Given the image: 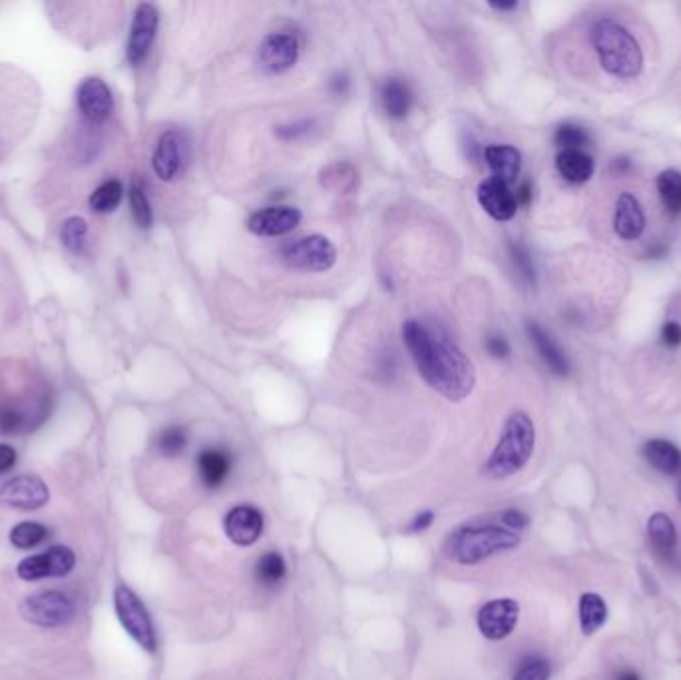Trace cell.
I'll list each match as a JSON object with an SVG mask.
<instances>
[{"instance_id":"6da1fadb","label":"cell","mask_w":681,"mask_h":680,"mask_svg":"<svg viewBox=\"0 0 681 680\" xmlns=\"http://www.w3.org/2000/svg\"><path fill=\"white\" fill-rule=\"evenodd\" d=\"M402 340L412 361L430 387L448 401L466 399L476 386V371L465 351L448 335L419 320L402 325Z\"/></svg>"},{"instance_id":"7a4b0ae2","label":"cell","mask_w":681,"mask_h":680,"mask_svg":"<svg viewBox=\"0 0 681 680\" xmlns=\"http://www.w3.org/2000/svg\"><path fill=\"white\" fill-rule=\"evenodd\" d=\"M592 44L602 69L613 79H634L644 66L640 42L613 18H600L592 28Z\"/></svg>"},{"instance_id":"3957f363","label":"cell","mask_w":681,"mask_h":680,"mask_svg":"<svg viewBox=\"0 0 681 680\" xmlns=\"http://www.w3.org/2000/svg\"><path fill=\"white\" fill-rule=\"evenodd\" d=\"M520 545V535L501 525L460 526L445 543V557L456 564H478Z\"/></svg>"},{"instance_id":"277c9868","label":"cell","mask_w":681,"mask_h":680,"mask_svg":"<svg viewBox=\"0 0 681 680\" xmlns=\"http://www.w3.org/2000/svg\"><path fill=\"white\" fill-rule=\"evenodd\" d=\"M536 443V429L532 419L524 411H514L506 419L502 435L498 439L492 455L483 469V473L491 479H508L522 471L530 461Z\"/></svg>"},{"instance_id":"5b68a950","label":"cell","mask_w":681,"mask_h":680,"mask_svg":"<svg viewBox=\"0 0 681 680\" xmlns=\"http://www.w3.org/2000/svg\"><path fill=\"white\" fill-rule=\"evenodd\" d=\"M114 609L122 629L133 638V643L146 653H156L158 637L150 612L142 599L126 585H118L114 591Z\"/></svg>"},{"instance_id":"8992f818","label":"cell","mask_w":681,"mask_h":680,"mask_svg":"<svg viewBox=\"0 0 681 680\" xmlns=\"http://www.w3.org/2000/svg\"><path fill=\"white\" fill-rule=\"evenodd\" d=\"M281 257L291 270L323 274L337 264V247L329 238L313 234L287 246Z\"/></svg>"},{"instance_id":"52a82bcc","label":"cell","mask_w":681,"mask_h":680,"mask_svg":"<svg viewBox=\"0 0 681 680\" xmlns=\"http://www.w3.org/2000/svg\"><path fill=\"white\" fill-rule=\"evenodd\" d=\"M21 612L34 627L60 629L74 619V602L60 591H42L26 597Z\"/></svg>"},{"instance_id":"ba28073f","label":"cell","mask_w":681,"mask_h":680,"mask_svg":"<svg viewBox=\"0 0 681 680\" xmlns=\"http://www.w3.org/2000/svg\"><path fill=\"white\" fill-rule=\"evenodd\" d=\"M76 564V554L66 545L46 549L44 553L31 554V557L18 563L16 574L23 581H42V579H60L70 574Z\"/></svg>"},{"instance_id":"9c48e42d","label":"cell","mask_w":681,"mask_h":680,"mask_svg":"<svg viewBox=\"0 0 681 680\" xmlns=\"http://www.w3.org/2000/svg\"><path fill=\"white\" fill-rule=\"evenodd\" d=\"M301 44L291 33H271L263 38L257 51V64L265 74H283L299 61Z\"/></svg>"},{"instance_id":"30bf717a","label":"cell","mask_w":681,"mask_h":680,"mask_svg":"<svg viewBox=\"0 0 681 680\" xmlns=\"http://www.w3.org/2000/svg\"><path fill=\"white\" fill-rule=\"evenodd\" d=\"M51 499L48 485L36 475H18L0 487V503L16 511H36Z\"/></svg>"},{"instance_id":"8fae6325","label":"cell","mask_w":681,"mask_h":680,"mask_svg":"<svg viewBox=\"0 0 681 680\" xmlns=\"http://www.w3.org/2000/svg\"><path fill=\"white\" fill-rule=\"evenodd\" d=\"M158 26H160V14L156 11V6L150 3H142L136 8V13H133L130 38L126 46L130 64L140 66L148 59L152 44L153 41H156Z\"/></svg>"},{"instance_id":"7c38bea8","label":"cell","mask_w":681,"mask_h":680,"mask_svg":"<svg viewBox=\"0 0 681 680\" xmlns=\"http://www.w3.org/2000/svg\"><path fill=\"white\" fill-rule=\"evenodd\" d=\"M518 617H520V607L514 599L491 601L478 610V630L488 640H502L512 635Z\"/></svg>"},{"instance_id":"4fadbf2b","label":"cell","mask_w":681,"mask_h":680,"mask_svg":"<svg viewBox=\"0 0 681 680\" xmlns=\"http://www.w3.org/2000/svg\"><path fill=\"white\" fill-rule=\"evenodd\" d=\"M301 222V210L293 206H271L247 218V229L262 238H277L293 232Z\"/></svg>"},{"instance_id":"5bb4252c","label":"cell","mask_w":681,"mask_h":680,"mask_svg":"<svg viewBox=\"0 0 681 680\" xmlns=\"http://www.w3.org/2000/svg\"><path fill=\"white\" fill-rule=\"evenodd\" d=\"M224 529L237 547H252L263 533V515L252 505H239L225 515Z\"/></svg>"},{"instance_id":"9a60e30c","label":"cell","mask_w":681,"mask_h":680,"mask_svg":"<svg viewBox=\"0 0 681 680\" xmlns=\"http://www.w3.org/2000/svg\"><path fill=\"white\" fill-rule=\"evenodd\" d=\"M76 104L90 124H102L110 118L114 98L106 82L100 79H86L76 92Z\"/></svg>"},{"instance_id":"2e32d148","label":"cell","mask_w":681,"mask_h":680,"mask_svg":"<svg viewBox=\"0 0 681 680\" xmlns=\"http://www.w3.org/2000/svg\"><path fill=\"white\" fill-rule=\"evenodd\" d=\"M478 204L484 212L498 222H508L516 214V196L504 182L488 178L478 186Z\"/></svg>"},{"instance_id":"e0dca14e","label":"cell","mask_w":681,"mask_h":680,"mask_svg":"<svg viewBox=\"0 0 681 680\" xmlns=\"http://www.w3.org/2000/svg\"><path fill=\"white\" fill-rule=\"evenodd\" d=\"M613 229L616 234L631 242L638 239L646 229V214L641 210V204L638 202L636 196L621 194L616 202V214H613Z\"/></svg>"},{"instance_id":"ac0fdd59","label":"cell","mask_w":681,"mask_h":680,"mask_svg":"<svg viewBox=\"0 0 681 680\" xmlns=\"http://www.w3.org/2000/svg\"><path fill=\"white\" fill-rule=\"evenodd\" d=\"M152 168L156 176L164 182L174 180L181 168V140L178 132L168 130L160 136L152 156Z\"/></svg>"},{"instance_id":"d6986e66","label":"cell","mask_w":681,"mask_h":680,"mask_svg":"<svg viewBox=\"0 0 681 680\" xmlns=\"http://www.w3.org/2000/svg\"><path fill=\"white\" fill-rule=\"evenodd\" d=\"M198 473L207 489L222 487L232 473V455L224 449L209 447L198 455Z\"/></svg>"},{"instance_id":"ffe728a7","label":"cell","mask_w":681,"mask_h":680,"mask_svg":"<svg viewBox=\"0 0 681 680\" xmlns=\"http://www.w3.org/2000/svg\"><path fill=\"white\" fill-rule=\"evenodd\" d=\"M526 333H529L532 346L536 348V351H538V356L544 359L548 369L556 373V376H568V371H570L568 358L564 356V351L560 349L558 343L550 338V333L546 331L542 325L534 321L526 323Z\"/></svg>"},{"instance_id":"44dd1931","label":"cell","mask_w":681,"mask_h":680,"mask_svg":"<svg viewBox=\"0 0 681 680\" xmlns=\"http://www.w3.org/2000/svg\"><path fill=\"white\" fill-rule=\"evenodd\" d=\"M486 164L492 172V178L511 184L520 174L522 156L514 146H506V144H496V146H488L484 150Z\"/></svg>"},{"instance_id":"7402d4cb","label":"cell","mask_w":681,"mask_h":680,"mask_svg":"<svg viewBox=\"0 0 681 680\" xmlns=\"http://www.w3.org/2000/svg\"><path fill=\"white\" fill-rule=\"evenodd\" d=\"M381 102L389 118L402 120L412 107V92L400 79H387L381 86Z\"/></svg>"},{"instance_id":"603a6c76","label":"cell","mask_w":681,"mask_h":680,"mask_svg":"<svg viewBox=\"0 0 681 680\" xmlns=\"http://www.w3.org/2000/svg\"><path fill=\"white\" fill-rule=\"evenodd\" d=\"M646 461L656 467L659 473L676 475L681 471V452L666 439H651L644 445Z\"/></svg>"},{"instance_id":"cb8c5ba5","label":"cell","mask_w":681,"mask_h":680,"mask_svg":"<svg viewBox=\"0 0 681 680\" xmlns=\"http://www.w3.org/2000/svg\"><path fill=\"white\" fill-rule=\"evenodd\" d=\"M556 168L560 176L572 184H584L594 174V160L582 150H562L556 158Z\"/></svg>"},{"instance_id":"d4e9b609","label":"cell","mask_w":681,"mask_h":680,"mask_svg":"<svg viewBox=\"0 0 681 680\" xmlns=\"http://www.w3.org/2000/svg\"><path fill=\"white\" fill-rule=\"evenodd\" d=\"M648 535H649L651 545H654L659 554L669 557V554L674 553L676 543H677V529L667 513L658 511L649 517Z\"/></svg>"},{"instance_id":"484cf974","label":"cell","mask_w":681,"mask_h":680,"mask_svg":"<svg viewBox=\"0 0 681 680\" xmlns=\"http://www.w3.org/2000/svg\"><path fill=\"white\" fill-rule=\"evenodd\" d=\"M608 605L598 592H584L580 599V627L582 633L590 637L606 625Z\"/></svg>"},{"instance_id":"4316f807","label":"cell","mask_w":681,"mask_h":680,"mask_svg":"<svg viewBox=\"0 0 681 680\" xmlns=\"http://www.w3.org/2000/svg\"><path fill=\"white\" fill-rule=\"evenodd\" d=\"M321 186L333 190V191H341V194H349L359 184V174L351 164H345V162H337V164H331L327 168L321 170Z\"/></svg>"},{"instance_id":"83f0119b","label":"cell","mask_w":681,"mask_h":680,"mask_svg":"<svg viewBox=\"0 0 681 680\" xmlns=\"http://www.w3.org/2000/svg\"><path fill=\"white\" fill-rule=\"evenodd\" d=\"M124 196V188L120 180H106L104 184H100L92 191V196L88 200L90 210L96 214H110L116 210L122 202Z\"/></svg>"},{"instance_id":"f1b7e54d","label":"cell","mask_w":681,"mask_h":680,"mask_svg":"<svg viewBox=\"0 0 681 680\" xmlns=\"http://www.w3.org/2000/svg\"><path fill=\"white\" fill-rule=\"evenodd\" d=\"M287 564L285 559L277 551L265 553L255 564V579L263 587H277L285 579Z\"/></svg>"},{"instance_id":"f546056e","label":"cell","mask_w":681,"mask_h":680,"mask_svg":"<svg viewBox=\"0 0 681 680\" xmlns=\"http://www.w3.org/2000/svg\"><path fill=\"white\" fill-rule=\"evenodd\" d=\"M658 194L669 214L681 212V174L677 170H666L658 176Z\"/></svg>"},{"instance_id":"4dcf8cb0","label":"cell","mask_w":681,"mask_h":680,"mask_svg":"<svg viewBox=\"0 0 681 680\" xmlns=\"http://www.w3.org/2000/svg\"><path fill=\"white\" fill-rule=\"evenodd\" d=\"M48 533L51 531H48L46 525L36 523V521H24L13 526L11 543L14 549L28 551V549L38 547V545H42L48 539Z\"/></svg>"},{"instance_id":"1f68e13d","label":"cell","mask_w":681,"mask_h":680,"mask_svg":"<svg viewBox=\"0 0 681 680\" xmlns=\"http://www.w3.org/2000/svg\"><path fill=\"white\" fill-rule=\"evenodd\" d=\"M62 244L69 252L72 254H82L86 247V238H88V224H86L84 218H69L62 224Z\"/></svg>"},{"instance_id":"d6a6232c","label":"cell","mask_w":681,"mask_h":680,"mask_svg":"<svg viewBox=\"0 0 681 680\" xmlns=\"http://www.w3.org/2000/svg\"><path fill=\"white\" fill-rule=\"evenodd\" d=\"M186 445H188L186 431L178 425L161 429L156 437L158 452L164 457H178L181 452H184Z\"/></svg>"},{"instance_id":"836d02e7","label":"cell","mask_w":681,"mask_h":680,"mask_svg":"<svg viewBox=\"0 0 681 680\" xmlns=\"http://www.w3.org/2000/svg\"><path fill=\"white\" fill-rule=\"evenodd\" d=\"M130 206H132V216L133 219H136L138 228L148 229L153 222V214H152V206H150L146 191H143L140 184H132L130 188Z\"/></svg>"},{"instance_id":"e575fe53","label":"cell","mask_w":681,"mask_h":680,"mask_svg":"<svg viewBox=\"0 0 681 680\" xmlns=\"http://www.w3.org/2000/svg\"><path fill=\"white\" fill-rule=\"evenodd\" d=\"M554 142L558 144L562 150H582L584 146H588L590 136L586 130L575 126V124H562L554 134Z\"/></svg>"},{"instance_id":"d590c367","label":"cell","mask_w":681,"mask_h":680,"mask_svg":"<svg viewBox=\"0 0 681 680\" xmlns=\"http://www.w3.org/2000/svg\"><path fill=\"white\" fill-rule=\"evenodd\" d=\"M552 675V665L546 658H530L516 670L512 680H548Z\"/></svg>"},{"instance_id":"8d00e7d4","label":"cell","mask_w":681,"mask_h":680,"mask_svg":"<svg viewBox=\"0 0 681 680\" xmlns=\"http://www.w3.org/2000/svg\"><path fill=\"white\" fill-rule=\"evenodd\" d=\"M26 427V415L14 405H0V433H21Z\"/></svg>"},{"instance_id":"74e56055","label":"cell","mask_w":681,"mask_h":680,"mask_svg":"<svg viewBox=\"0 0 681 680\" xmlns=\"http://www.w3.org/2000/svg\"><path fill=\"white\" fill-rule=\"evenodd\" d=\"M511 256H512L514 265L518 267V272L524 275V280L534 285L536 284V270H534V264H532V257H530L529 250H526V247L520 246V244H511Z\"/></svg>"},{"instance_id":"f35d334b","label":"cell","mask_w":681,"mask_h":680,"mask_svg":"<svg viewBox=\"0 0 681 680\" xmlns=\"http://www.w3.org/2000/svg\"><path fill=\"white\" fill-rule=\"evenodd\" d=\"M315 126V120H297L290 124H281V126H275V136L283 140V142H293L307 136Z\"/></svg>"},{"instance_id":"ab89813d","label":"cell","mask_w":681,"mask_h":680,"mask_svg":"<svg viewBox=\"0 0 681 680\" xmlns=\"http://www.w3.org/2000/svg\"><path fill=\"white\" fill-rule=\"evenodd\" d=\"M484 346H486V351L496 359H504L511 356V343H508L502 335H498V333L488 335Z\"/></svg>"},{"instance_id":"60d3db41","label":"cell","mask_w":681,"mask_h":680,"mask_svg":"<svg viewBox=\"0 0 681 680\" xmlns=\"http://www.w3.org/2000/svg\"><path fill=\"white\" fill-rule=\"evenodd\" d=\"M502 525L506 526V529H511L514 533H520L530 525V519H529V515L522 513V511L508 509V511L502 513Z\"/></svg>"},{"instance_id":"b9f144b4","label":"cell","mask_w":681,"mask_h":680,"mask_svg":"<svg viewBox=\"0 0 681 680\" xmlns=\"http://www.w3.org/2000/svg\"><path fill=\"white\" fill-rule=\"evenodd\" d=\"M327 88L333 96H345L351 90V79L345 72H335L327 82Z\"/></svg>"},{"instance_id":"7bdbcfd3","label":"cell","mask_w":681,"mask_h":680,"mask_svg":"<svg viewBox=\"0 0 681 680\" xmlns=\"http://www.w3.org/2000/svg\"><path fill=\"white\" fill-rule=\"evenodd\" d=\"M661 341L667 348H679L681 346V325L676 321H667L661 330Z\"/></svg>"},{"instance_id":"ee69618b","label":"cell","mask_w":681,"mask_h":680,"mask_svg":"<svg viewBox=\"0 0 681 680\" xmlns=\"http://www.w3.org/2000/svg\"><path fill=\"white\" fill-rule=\"evenodd\" d=\"M16 449L8 443H0V475L11 471V469L16 465Z\"/></svg>"},{"instance_id":"f6af8a7d","label":"cell","mask_w":681,"mask_h":680,"mask_svg":"<svg viewBox=\"0 0 681 680\" xmlns=\"http://www.w3.org/2000/svg\"><path fill=\"white\" fill-rule=\"evenodd\" d=\"M433 523H435V513H430V511L420 513V515L415 517V519L410 521V525L407 526V531H409V533H423V531H427L428 526L433 525Z\"/></svg>"},{"instance_id":"bcb514c9","label":"cell","mask_w":681,"mask_h":680,"mask_svg":"<svg viewBox=\"0 0 681 680\" xmlns=\"http://www.w3.org/2000/svg\"><path fill=\"white\" fill-rule=\"evenodd\" d=\"M530 202H532V186L529 184V182H524V184L516 191V204L529 206Z\"/></svg>"},{"instance_id":"7dc6e473","label":"cell","mask_w":681,"mask_h":680,"mask_svg":"<svg viewBox=\"0 0 681 680\" xmlns=\"http://www.w3.org/2000/svg\"><path fill=\"white\" fill-rule=\"evenodd\" d=\"M616 680H641L636 670H621V673L616 676Z\"/></svg>"},{"instance_id":"c3c4849f","label":"cell","mask_w":681,"mask_h":680,"mask_svg":"<svg viewBox=\"0 0 681 680\" xmlns=\"http://www.w3.org/2000/svg\"><path fill=\"white\" fill-rule=\"evenodd\" d=\"M491 6L496 8V11H514L518 5L516 0H511V3H491Z\"/></svg>"},{"instance_id":"681fc988","label":"cell","mask_w":681,"mask_h":680,"mask_svg":"<svg viewBox=\"0 0 681 680\" xmlns=\"http://www.w3.org/2000/svg\"><path fill=\"white\" fill-rule=\"evenodd\" d=\"M613 168H616V170H626V168H630V162L626 158H618L616 162H613Z\"/></svg>"},{"instance_id":"f907efd6","label":"cell","mask_w":681,"mask_h":680,"mask_svg":"<svg viewBox=\"0 0 681 680\" xmlns=\"http://www.w3.org/2000/svg\"><path fill=\"white\" fill-rule=\"evenodd\" d=\"M677 501L681 503V483L677 485Z\"/></svg>"}]
</instances>
